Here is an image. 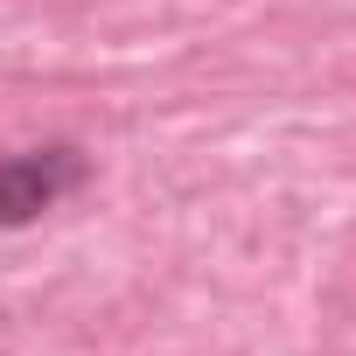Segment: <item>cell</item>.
Listing matches in <instances>:
<instances>
[{"label": "cell", "instance_id": "obj_1", "mask_svg": "<svg viewBox=\"0 0 356 356\" xmlns=\"http://www.w3.org/2000/svg\"><path fill=\"white\" fill-rule=\"evenodd\" d=\"M84 147L49 140V147H22V154H0V231H22L35 217H49L63 196L84 189Z\"/></svg>", "mask_w": 356, "mask_h": 356}]
</instances>
